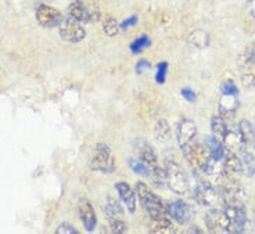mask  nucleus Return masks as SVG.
<instances>
[{"mask_svg": "<svg viewBox=\"0 0 255 234\" xmlns=\"http://www.w3.org/2000/svg\"><path fill=\"white\" fill-rule=\"evenodd\" d=\"M201 172H203V175L205 176V182H208V183H211L212 186L222 184L223 180L226 179L223 161L212 158V157H211L210 161L205 164V166L201 169Z\"/></svg>", "mask_w": 255, "mask_h": 234, "instance_id": "0eeeda50", "label": "nucleus"}, {"mask_svg": "<svg viewBox=\"0 0 255 234\" xmlns=\"http://www.w3.org/2000/svg\"><path fill=\"white\" fill-rule=\"evenodd\" d=\"M139 155H140L141 161L148 166V171L159 166L153 147L150 146L148 143H146L144 140H139Z\"/></svg>", "mask_w": 255, "mask_h": 234, "instance_id": "f3484780", "label": "nucleus"}, {"mask_svg": "<svg viewBox=\"0 0 255 234\" xmlns=\"http://www.w3.org/2000/svg\"><path fill=\"white\" fill-rule=\"evenodd\" d=\"M110 222V226H109V230L110 233H124L125 230H127V226H125V223H124V221L122 219H111Z\"/></svg>", "mask_w": 255, "mask_h": 234, "instance_id": "7c9ffc66", "label": "nucleus"}, {"mask_svg": "<svg viewBox=\"0 0 255 234\" xmlns=\"http://www.w3.org/2000/svg\"><path fill=\"white\" fill-rule=\"evenodd\" d=\"M78 209H79V216H81V221H82L85 229L88 232H93L96 228V223H97V219H96L95 209L92 207V204L88 200H81Z\"/></svg>", "mask_w": 255, "mask_h": 234, "instance_id": "2eb2a0df", "label": "nucleus"}, {"mask_svg": "<svg viewBox=\"0 0 255 234\" xmlns=\"http://www.w3.org/2000/svg\"><path fill=\"white\" fill-rule=\"evenodd\" d=\"M237 96L232 95H222L221 103H219V111H221V117L226 120L229 117L232 118L235 115V110L237 107Z\"/></svg>", "mask_w": 255, "mask_h": 234, "instance_id": "a211bd4d", "label": "nucleus"}, {"mask_svg": "<svg viewBox=\"0 0 255 234\" xmlns=\"http://www.w3.org/2000/svg\"><path fill=\"white\" fill-rule=\"evenodd\" d=\"M57 234H77V229H74V226H71L68 223H61L58 229L56 230Z\"/></svg>", "mask_w": 255, "mask_h": 234, "instance_id": "c9c22d12", "label": "nucleus"}, {"mask_svg": "<svg viewBox=\"0 0 255 234\" xmlns=\"http://www.w3.org/2000/svg\"><path fill=\"white\" fill-rule=\"evenodd\" d=\"M223 166H225V173L228 179H236L243 173V165L240 155L233 154V152H226L223 158Z\"/></svg>", "mask_w": 255, "mask_h": 234, "instance_id": "4468645a", "label": "nucleus"}, {"mask_svg": "<svg viewBox=\"0 0 255 234\" xmlns=\"http://www.w3.org/2000/svg\"><path fill=\"white\" fill-rule=\"evenodd\" d=\"M150 232L155 234L173 233L175 230H173L171 218H168V219H159V221H153L151 226H150Z\"/></svg>", "mask_w": 255, "mask_h": 234, "instance_id": "5701e85b", "label": "nucleus"}, {"mask_svg": "<svg viewBox=\"0 0 255 234\" xmlns=\"http://www.w3.org/2000/svg\"><path fill=\"white\" fill-rule=\"evenodd\" d=\"M242 82L247 89L255 88V75L254 74H250V72L244 74V75L242 76Z\"/></svg>", "mask_w": 255, "mask_h": 234, "instance_id": "f704fd0d", "label": "nucleus"}, {"mask_svg": "<svg viewBox=\"0 0 255 234\" xmlns=\"http://www.w3.org/2000/svg\"><path fill=\"white\" fill-rule=\"evenodd\" d=\"M196 201L203 207H214L218 201V191L215 186H212L208 182H200L194 191Z\"/></svg>", "mask_w": 255, "mask_h": 234, "instance_id": "9d476101", "label": "nucleus"}, {"mask_svg": "<svg viewBox=\"0 0 255 234\" xmlns=\"http://www.w3.org/2000/svg\"><path fill=\"white\" fill-rule=\"evenodd\" d=\"M166 172V184L169 186V189L180 194V196H185L190 191V182H189V177L186 175L185 169L180 166V165L173 161V159H168L166 161L165 166Z\"/></svg>", "mask_w": 255, "mask_h": 234, "instance_id": "f03ea898", "label": "nucleus"}, {"mask_svg": "<svg viewBox=\"0 0 255 234\" xmlns=\"http://www.w3.org/2000/svg\"><path fill=\"white\" fill-rule=\"evenodd\" d=\"M182 151H183L186 161L189 162V165L194 171H201L205 164L211 159V152L208 147L203 143H198L196 140L191 141L190 144L182 147Z\"/></svg>", "mask_w": 255, "mask_h": 234, "instance_id": "7ed1b4c3", "label": "nucleus"}, {"mask_svg": "<svg viewBox=\"0 0 255 234\" xmlns=\"http://www.w3.org/2000/svg\"><path fill=\"white\" fill-rule=\"evenodd\" d=\"M250 13L255 18V0H251V3H250Z\"/></svg>", "mask_w": 255, "mask_h": 234, "instance_id": "ea45409f", "label": "nucleus"}, {"mask_svg": "<svg viewBox=\"0 0 255 234\" xmlns=\"http://www.w3.org/2000/svg\"><path fill=\"white\" fill-rule=\"evenodd\" d=\"M150 68V63H147L146 60H140L137 65H136V71H137V74H143L144 71L148 70Z\"/></svg>", "mask_w": 255, "mask_h": 234, "instance_id": "58836bf2", "label": "nucleus"}, {"mask_svg": "<svg viewBox=\"0 0 255 234\" xmlns=\"http://www.w3.org/2000/svg\"><path fill=\"white\" fill-rule=\"evenodd\" d=\"M169 134H171V129H169L168 122L165 119L158 120L157 125H155V136H157V139L161 140V141H166L168 137H169Z\"/></svg>", "mask_w": 255, "mask_h": 234, "instance_id": "393cba45", "label": "nucleus"}, {"mask_svg": "<svg viewBox=\"0 0 255 234\" xmlns=\"http://www.w3.org/2000/svg\"><path fill=\"white\" fill-rule=\"evenodd\" d=\"M205 225L208 226L211 232L215 233H229V219L225 211L212 209L205 216Z\"/></svg>", "mask_w": 255, "mask_h": 234, "instance_id": "1a4fd4ad", "label": "nucleus"}, {"mask_svg": "<svg viewBox=\"0 0 255 234\" xmlns=\"http://www.w3.org/2000/svg\"><path fill=\"white\" fill-rule=\"evenodd\" d=\"M148 46H150V39L147 38V36H140V38H137L133 43L130 44V50H132V53H140V51L144 50Z\"/></svg>", "mask_w": 255, "mask_h": 234, "instance_id": "c756f323", "label": "nucleus"}, {"mask_svg": "<svg viewBox=\"0 0 255 234\" xmlns=\"http://www.w3.org/2000/svg\"><path fill=\"white\" fill-rule=\"evenodd\" d=\"M36 19H38L39 25L45 26V28H54L60 25L64 18L61 11H58L57 8L40 4L36 10Z\"/></svg>", "mask_w": 255, "mask_h": 234, "instance_id": "6e6552de", "label": "nucleus"}, {"mask_svg": "<svg viewBox=\"0 0 255 234\" xmlns=\"http://www.w3.org/2000/svg\"><path fill=\"white\" fill-rule=\"evenodd\" d=\"M222 143L226 152H233L237 155H240L243 151H246V146H247V143L244 141L239 130H229V129L225 134Z\"/></svg>", "mask_w": 255, "mask_h": 234, "instance_id": "f8f14e48", "label": "nucleus"}, {"mask_svg": "<svg viewBox=\"0 0 255 234\" xmlns=\"http://www.w3.org/2000/svg\"><path fill=\"white\" fill-rule=\"evenodd\" d=\"M182 96L185 97L187 102H190V103L196 102V93H194L190 88L182 89Z\"/></svg>", "mask_w": 255, "mask_h": 234, "instance_id": "e433bc0d", "label": "nucleus"}, {"mask_svg": "<svg viewBox=\"0 0 255 234\" xmlns=\"http://www.w3.org/2000/svg\"><path fill=\"white\" fill-rule=\"evenodd\" d=\"M243 165V173H246L247 176H254L255 175V157L249 151H243L240 154Z\"/></svg>", "mask_w": 255, "mask_h": 234, "instance_id": "b1692460", "label": "nucleus"}, {"mask_svg": "<svg viewBox=\"0 0 255 234\" xmlns=\"http://www.w3.org/2000/svg\"><path fill=\"white\" fill-rule=\"evenodd\" d=\"M103 29L106 32V35L115 36L120 32V25H118L117 19L113 18V17H109V18L104 19V22H103Z\"/></svg>", "mask_w": 255, "mask_h": 234, "instance_id": "cd10ccee", "label": "nucleus"}, {"mask_svg": "<svg viewBox=\"0 0 255 234\" xmlns=\"http://www.w3.org/2000/svg\"><path fill=\"white\" fill-rule=\"evenodd\" d=\"M190 42L193 46H196L197 49H203L208 43V35L204 31H196L191 33Z\"/></svg>", "mask_w": 255, "mask_h": 234, "instance_id": "bb28decb", "label": "nucleus"}, {"mask_svg": "<svg viewBox=\"0 0 255 234\" xmlns=\"http://www.w3.org/2000/svg\"><path fill=\"white\" fill-rule=\"evenodd\" d=\"M166 209H168L169 216L180 225L187 223L190 221L191 215H193V209H191L190 205L183 203V201H173L166 207Z\"/></svg>", "mask_w": 255, "mask_h": 234, "instance_id": "ddd939ff", "label": "nucleus"}, {"mask_svg": "<svg viewBox=\"0 0 255 234\" xmlns=\"http://www.w3.org/2000/svg\"><path fill=\"white\" fill-rule=\"evenodd\" d=\"M104 212H106V216L109 221L122 219V216H124V209H122L121 204L118 203L117 198H114L113 196H107L106 205H104Z\"/></svg>", "mask_w": 255, "mask_h": 234, "instance_id": "6ab92c4d", "label": "nucleus"}, {"mask_svg": "<svg viewBox=\"0 0 255 234\" xmlns=\"http://www.w3.org/2000/svg\"><path fill=\"white\" fill-rule=\"evenodd\" d=\"M242 58L246 64H255V43L247 46V49L243 53Z\"/></svg>", "mask_w": 255, "mask_h": 234, "instance_id": "2f4dec72", "label": "nucleus"}, {"mask_svg": "<svg viewBox=\"0 0 255 234\" xmlns=\"http://www.w3.org/2000/svg\"><path fill=\"white\" fill-rule=\"evenodd\" d=\"M225 212L229 219V233H242L247 225V215L243 203L225 205Z\"/></svg>", "mask_w": 255, "mask_h": 234, "instance_id": "423d86ee", "label": "nucleus"}, {"mask_svg": "<svg viewBox=\"0 0 255 234\" xmlns=\"http://www.w3.org/2000/svg\"><path fill=\"white\" fill-rule=\"evenodd\" d=\"M137 22V17H134V15H132V17H129L128 19H125L124 22L121 24V28L122 29H128V28H130V26H133L134 24Z\"/></svg>", "mask_w": 255, "mask_h": 234, "instance_id": "4c0bfd02", "label": "nucleus"}, {"mask_svg": "<svg viewBox=\"0 0 255 234\" xmlns=\"http://www.w3.org/2000/svg\"><path fill=\"white\" fill-rule=\"evenodd\" d=\"M166 70H168V64L166 63L158 64V67H157V74H155V81H157L159 85H162V83L165 82Z\"/></svg>", "mask_w": 255, "mask_h": 234, "instance_id": "72a5a7b5", "label": "nucleus"}, {"mask_svg": "<svg viewBox=\"0 0 255 234\" xmlns=\"http://www.w3.org/2000/svg\"><path fill=\"white\" fill-rule=\"evenodd\" d=\"M60 36L65 42H71V43H78L85 39L86 32L83 28L82 22L78 19L72 18H64L60 24Z\"/></svg>", "mask_w": 255, "mask_h": 234, "instance_id": "39448f33", "label": "nucleus"}, {"mask_svg": "<svg viewBox=\"0 0 255 234\" xmlns=\"http://www.w3.org/2000/svg\"><path fill=\"white\" fill-rule=\"evenodd\" d=\"M239 132H240V134L243 136V139H244V141L249 144V143H251L253 141V134H254V127H253V125L250 123L249 120H242L240 123H239Z\"/></svg>", "mask_w": 255, "mask_h": 234, "instance_id": "a878e982", "label": "nucleus"}, {"mask_svg": "<svg viewBox=\"0 0 255 234\" xmlns=\"http://www.w3.org/2000/svg\"><path fill=\"white\" fill-rule=\"evenodd\" d=\"M251 143H253L255 147V127H254V134H253V141H251Z\"/></svg>", "mask_w": 255, "mask_h": 234, "instance_id": "a19ab883", "label": "nucleus"}, {"mask_svg": "<svg viewBox=\"0 0 255 234\" xmlns=\"http://www.w3.org/2000/svg\"><path fill=\"white\" fill-rule=\"evenodd\" d=\"M211 129H212V134L219 139L221 141L225 137V134L228 132V125H226V120L223 119L221 115H215V117H212V119H211Z\"/></svg>", "mask_w": 255, "mask_h": 234, "instance_id": "4be33fe9", "label": "nucleus"}, {"mask_svg": "<svg viewBox=\"0 0 255 234\" xmlns=\"http://www.w3.org/2000/svg\"><path fill=\"white\" fill-rule=\"evenodd\" d=\"M136 196H139L143 208L146 209L151 221H159V219H168L171 218L168 214V209L162 204L158 197L148 189V186L143 182L136 183Z\"/></svg>", "mask_w": 255, "mask_h": 234, "instance_id": "f257e3e1", "label": "nucleus"}, {"mask_svg": "<svg viewBox=\"0 0 255 234\" xmlns=\"http://www.w3.org/2000/svg\"><path fill=\"white\" fill-rule=\"evenodd\" d=\"M222 95L237 96L239 95V89L232 81H225L222 85Z\"/></svg>", "mask_w": 255, "mask_h": 234, "instance_id": "473e14b6", "label": "nucleus"}, {"mask_svg": "<svg viewBox=\"0 0 255 234\" xmlns=\"http://www.w3.org/2000/svg\"><path fill=\"white\" fill-rule=\"evenodd\" d=\"M205 146L208 147V150L211 152V157L215 159H221L222 161L225 158V154H226V150H225V146L223 143L219 139H217L215 136H210L205 139Z\"/></svg>", "mask_w": 255, "mask_h": 234, "instance_id": "aec40b11", "label": "nucleus"}, {"mask_svg": "<svg viewBox=\"0 0 255 234\" xmlns=\"http://www.w3.org/2000/svg\"><path fill=\"white\" fill-rule=\"evenodd\" d=\"M129 166H130V169L134 172V173H137V175H141V176H148V166H147L143 161H137V159H129Z\"/></svg>", "mask_w": 255, "mask_h": 234, "instance_id": "c85d7f7f", "label": "nucleus"}, {"mask_svg": "<svg viewBox=\"0 0 255 234\" xmlns=\"http://www.w3.org/2000/svg\"><path fill=\"white\" fill-rule=\"evenodd\" d=\"M68 11H70V17L72 18L78 19V21H81V22H88V14H89V7L86 6L83 1L81 0H75V1H72L70 4V8H68Z\"/></svg>", "mask_w": 255, "mask_h": 234, "instance_id": "412c9836", "label": "nucleus"}, {"mask_svg": "<svg viewBox=\"0 0 255 234\" xmlns=\"http://www.w3.org/2000/svg\"><path fill=\"white\" fill-rule=\"evenodd\" d=\"M90 168L93 171L104 172V173H111L115 169V161L111 150L106 144H99L96 147V154L90 161Z\"/></svg>", "mask_w": 255, "mask_h": 234, "instance_id": "20e7f679", "label": "nucleus"}, {"mask_svg": "<svg viewBox=\"0 0 255 234\" xmlns=\"http://www.w3.org/2000/svg\"><path fill=\"white\" fill-rule=\"evenodd\" d=\"M115 189L120 193V197H121L124 204L127 205L128 211L133 214L134 211H136V194L132 190V187L128 183H125V182H118V183L115 184Z\"/></svg>", "mask_w": 255, "mask_h": 234, "instance_id": "dca6fc26", "label": "nucleus"}, {"mask_svg": "<svg viewBox=\"0 0 255 234\" xmlns=\"http://www.w3.org/2000/svg\"><path fill=\"white\" fill-rule=\"evenodd\" d=\"M196 136H197V127H196V123L193 120L182 119L179 122L176 137H178V143L180 148L190 144L191 141H194Z\"/></svg>", "mask_w": 255, "mask_h": 234, "instance_id": "9b49d317", "label": "nucleus"}]
</instances>
